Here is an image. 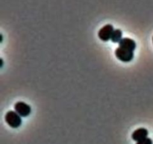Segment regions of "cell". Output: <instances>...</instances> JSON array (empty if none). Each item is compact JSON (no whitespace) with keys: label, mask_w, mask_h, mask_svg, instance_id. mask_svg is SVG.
Returning a JSON list of instances; mask_svg holds the SVG:
<instances>
[{"label":"cell","mask_w":153,"mask_h":144,"mask_svg":"<svg viewBox=\"0 0 153 144\" xmlns=\"http://www.w3.org/2000/svg\"><path fill=\"white\" fill-rule=\"evenodd\" d=\"M5 121L9 126L13 128H18L22 124V119L20 116L16 111H10L6 114Z\"/></svg>","instance_id":"1"},{"label":"cell","mask_w":153,"mask_h":144,"mask_svg":"<svg viewBox=\"0 0 153 144\" xmlns=\"http://www.w3.org/2000/svg\"><path fill=\"white\" fill-rule=\"evenodd\" d=\"M115 55L120 61H123V62H129L134 58L133 52L120 47L117 48L115 51Z\"/></svg>","instance_id":"2"},{"label":"cell","mask_w":153,"mask_h":144,"mask_svg":"<svg viewBox=\"0 0 153 144\" xmlns=\"http://www.w3.org/2000/svg\"><path fill=\"white\" fill-rule=\"evenodd\" d=\"M15 111L18 114L20 117H28L31 114V108L28 105L23 102H18L14 105Z\"/></svg>","instance_id":"3"},{"label":"cell","mask_w":153,"mask_h":144,"mask_svg":"<svg viewBox=\"0 0 153 144\" xmlns=\"http://www.w3.org/2000/svg\"><path fill=\"white\" fill-rule=\"evenodd\" d=\"M114 31V29L113 25L108 24V25H105L100 30L98 33V36L100 40H102V41H108V40L111 38Z\"/></svg>","instance_id":"4"},{"label":"cell","mask_w":153,"mask_h":144,"mask_svg":"<svg viewBox=\"0 0 153 144\" xmlns=\"http://www.w3.org/2000/svg\"><path fill=\"white\" fill-rule=\"evenodd\" d=\"M119 46L120 48L131 51V52H134L136 48V43L134 42V40L130 38H123L119 43Z\"/></svg>","instance_id":"5"},{"label":"cell","mask_w":153,"mask_h":144,"mask_svg":"<svg viewBox=\"0 0 153 144\" xmlns=\"http://www.w3.org/2000/svg\"><path fill=\"white\" fill-rule=\"evenodd\" d=\"M148 136V131L146 129V128H138V129L135 130V131L133 132L132 135V139L135 141L139 142L140 140H143V139L146 138Z\"/></svg>","instance_id":"6"},{"label":"cell","mask_w":153,"mask_h":144,"mask_svg":"<svg viewBox=\"0 0 153 144\" xmlns=\"http://www.w3.org/2000/svg\"><path fill=\"white\" fill-rule=\"evenodd\" d=\"M122 34L123 33L121 30H114L113 34H112L111 40V41L114 42V43H120V42L121 41V40H122Z\"/></svg>","instance_id":"7"},{"label":"cell","mask_w":153,"mask_h":144,"mask_svg":"<svg viewBox=\"0 0 153 144\" xmlns=\"http://www.w3.org/2000/svg\"><path fill=\"white\" fill-rule=\"evenodd\" d=\"M137 144H152V141L150 138H148V137H146V138H145V139H143V140H140V141L137 142Z\"/></svg>","instance_id":"8"},{"label":"cell","mask_w":153,"mask_h":144,"mask_svg":"<svg viewBox=\"0 0 153 144\" xmlns=\"http://www.w3.org/2000/svg\"><path fill=\"white\" fill-rule=\"evenodd\" d=\"M152 42H153V37H152Z\"/></svg>","instance_id":"9"}]
</instances>
